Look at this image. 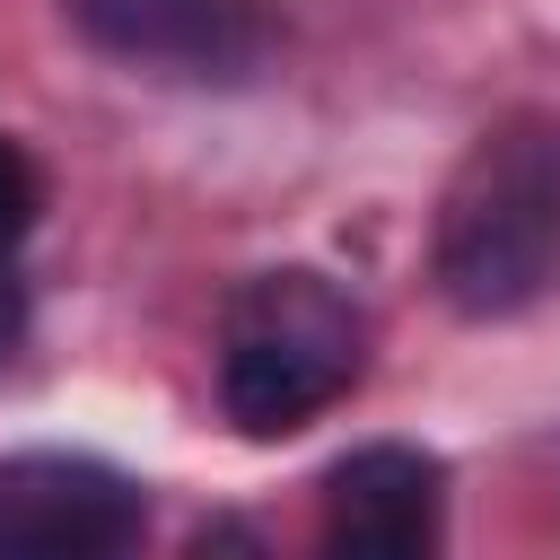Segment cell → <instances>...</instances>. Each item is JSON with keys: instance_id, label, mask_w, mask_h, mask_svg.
<instances>
[{"instance_id": "6", "label": "cell", "mask_w": 560, "mask_h": 560, "mask_svg": "<svg viewBox=\"0 0 560 560\" xmlns=\"http://www.w3.org/2000/svg\"><path fill=\"white\" fill-rule=\"evenodd\" d=\"M35 219H44V175H35V158L0 131V254H9Z\"/></svg>"}, {"instance_id": "7", "label": "cell", "mask_w": 560, "mask_h": 560, "mask_svg": "<svg viewBox=\"0 0 560 560\" xmlns=\"http://www.w3.org/2000/svg\"><path fill=\"white\" fill-rule=\"evenodd\" d=\"M18 324H26V306H18V280H9V262H0V368H9V350H18Z\"/></svg>"}, {"instance_id": "1", "label": "cell", "mask_w": 560, "mask_h": 560, "mask_svg": "<svg viewBox=\"0 0 560 560\" xmlns=\"http://www.w3.org/2000/svg\"><path fill=\"white\" fill-rule=\"evenodd\" d=\"M438 298L472 324L525 315L560 280V114H508L438 201Z\"/></svg>"}, {"instance_id": "3", "label": "cell", "mask_w": 560, "mask_h": 560, "mask_svg": "<svg viewBox=\"0 0 560 560\" xmlns=\"http://www.w3.org/2000/svg\"><path fill=\"white\" fill-rule=\"evenodd\" d=\"M149 525L140 481L88 455H9L0 464V560H105Z\"/></svg>"}, {"instance_id": "5", "label": "cell", "mask_w": 560, "mask_h": 560, "mask_svg": "<svg viewBox=\"0 0 560 560\" xmlns=\"http://www.w3.org/2000/svg\"><path fill=\"white\" fill-rule=\"evenodd\" d=\"M70 18L122 61H201L219 44V0H70Z\"/></svg>"}, {"instance_id": "2", "label": "cell", "mask_w": 560, "mask_h": 560, "mask_svg": "<svg viewBox=\"0 0 560 560\" xmlns=\"http://www.w3.org/2000/svg\"><path fill=\"white\" fill-rule=\"evenodd\" d=\"M368 368V315L341 280L280 262L254 271L219 315V411L245 438H289L332 411Z\"/></svg>"}, {"instance_id": "4", "label": "cell", "mask_w": 560, "mask_h": 560, "mask_svg": "<svg viewBox=\"0 0 560 560\" xmlns=\"http://www.w3.org/2000/svg\"><path fill=\"white\" fill-rule=\"evenodd\" d=\"M446 472L420 446H359L324 472V542L350 560H420L438 542Z\"/></svg>"}]
</instances>
